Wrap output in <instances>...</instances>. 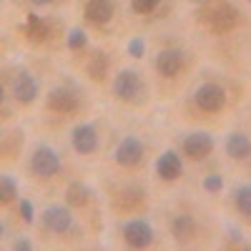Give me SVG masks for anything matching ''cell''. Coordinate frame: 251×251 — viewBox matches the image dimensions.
<instances>
[{"instance_id":"e0dca14e","label":"cell","mask_w":251,"mask_h":251,"mask_svg":"<svg viewBox=\"0 0 251 251\" xmlns=\"http://www.w3.org/2000/svg\"><path fill=\"white\" fill-rule=\"evenodd\" d=\"M23 33L33 40V43H43V40H48V35H50V28H48V23L40 15H28L25 18V23H23Z\"/></svg>"},{"instance_id":"4fadbf2b","label":"cell","mask_w":251,"mask_h":251,"mask_svg":"<svg viewBox=\"0 0 251 251\" xmlns=\"http://www.w3.org/2000/svg\"><path fill=\"white\" fill-rule=\"evenodd\" d=\"M83 13H86V18L93 25H106L116 15V5H113V0H88Z\"/></svg>"},{"instance_id":"8fae6325","label":"cell","mask_w":251,"mask_h":251,"mask_svg":"<svg viewBox=\"0 0 251 251\" xmlns=\"http://www.w3.org/2000/svg\"><path fill=\"white\" fill-rule=\"evenodd\" d=\"M43 224L53 234H66L68 228L73 226V216H71V211L66 206H50V208H46V214H43Z\"/></svg>"},{"instance_id":"7402d4cb","label":"cell","mask_w":251,"mask_h":251,"mask_svg":"<svg viewBox=\"0 0 251 251\" xmlns=\"http://www.w3.org/2000/svg\"><path fill=\"white\" fill-rule=\"evenodd\" d=\"M158 3L161 0H131V8L136 13H141V15H149V13H153L158 8Z\"/></svg>"},{"instance_id":"ac0fdd59","label":"cell","mask_w":251,"mask_h":251,"mask_svg":"<svg viewBox=\"0 0 251 251\" xmlns=\"http://www.w3.org/2000/svg\"><path fill=\"white\" fill-rule=\"evenodd\" d=\"M88 196H91L88 188L83 186L80 181H73V183L68 186V191H66V201H68L71 206H75V208H78V206H86V203H88Z\"/></svg>"},{"instance_id":"7a4b0ae2","label":"cell","mask_w":251,"mask_h":251,"mask_svg":"<svg viewBox=\"0 0 251 251\" xmlns=\"http://www.w3.org/2000/svg\"><path fill=\"white\" fill-rule=\"evenodd\" d=\"M194 100L196 106L206 113H216L226 106V91L219 86V83H203V86L196 88L194 93Z\"/></svg>"},{"instance_id":"6da1fadb","label":"cell","mask_w":251,"mask_h":251,"mask_svg":"<svg viewBox=\"0 0 251 251\" xmlns=\"http://www.w3.org/2000/svg\"><path fill=\"white\" fill-rule=\"evenodd\" d=\"M201 20L211 33L224 35V33H231L239 25V10L231 3H226V0H219V3H211L201 13Z\"/></svg>"},{"instance_id":"277c9868","label":"cell","mask_w":251,"mask_h":251,"mask_svg":"<svg viewBox=\"0 0 251 251\" xmlns=\"http://www.w3.org/2000/svg\"><path fill=\"white\" fill-rule=\"evenodd\" d=\"M143 153H146L143 143H141L136 136H126V138L116 146L113 158H116L118 166H123V169H133V166H138V163L143 161Z\"/></svg>"},{"instance_id":"7c38bea8","label":"cell","mask_w":251,"mask_h":251,"mask_svg":"<svg viewBox=\"0 0 251 251\" xmlns=\"http://www.w3.org/2000/svg\"><path fill=\"white\" fill-rule=\"evenodd\" d=\"M156 174L163 178V181H176L181 174H183V163H181V156L176 151H163L156 161Z\"/></svg>"},{"instance_id":"d6986e66","label":"cell","mask_w":251,"mask_h":251,"mask_svg":"<svg viewBox=\"0 0 251 251\" xmlns=\"http://www.w3.org/2000/svg\"><path fill=\"white\" fill-rule=\"evenodd\" d=\"M108 73V55L106 53H96L91 60H88V75L93 80H103Z\"/></svg>"},{"instance_id":"83f0119b","label":"cell","mask_w":251,"mask_h":251,"mask_svg":"<svg viewBox=\"0 0 251 251\" xmlns=\"http://www.w3.org/2000/svg\"><path fill=\"white\" fill-rule=\"evenodd\" d=\"M30 3H35V5H48V3H53V0H30Z\"/></svg>"},{"instance_id":"484cf974","label":"cell","mask_w":251,"mask_h":251,"mask_svg":"<svg viewBox=\"0 0 251 251\" xmlns=\"http://www.w3.org/2000/svg\"><path fill=\"white\" fill-rule=\"evenodd\" d=\"M143 50H146V46H143V40H141V38H133L131 43H128V55L141 58V55H143Z\"/></svg>"},{"instance_id":"ffe728a7","label":"cell","mask_w":251,"mask_h":251,"mask_svg":"<svg viewBox=\"0 0 251 251\" xmlns=\"http://www.w3.org/2000/svg\"><path fill=\"white\" fill-rule=\"evenodd\" d=\"M234 203H236V208H239V214H244V216H249V219H251V183H246V186H239V188H236V194H234Z\"/></svg>"},{"instance_id":"8992f818","label":"cell","mask_w":251,"mask_h":251,"mask_svg":"<svg viewBox=\"0 0 251 251\" xmlns=\"http://www.w3.org/2000/svg\"><path fill=\"white\" fill-rule=\"evenodd\" d=\"M183 156H188L191 161H201V158H206L208 153L214 151V138L208 136V133H203V131H196V133H188L186 138H183Z\"/></svg>"},{"instance_id":"ba28073f","label":"cell","mask_w":251,"mask_h":251,"mask_svg":"<svg viewBox=\"0 0 251 251\" xmlns=\"http://www.w3.org/2000/svg\"><path fill=\"white\" fill-rule=\"evenodd\" d=\"M48 108L58 116H73L78 111V96L68 88H53L48 96Z\"/></svg>"},{"instance_id":"2e32d148","label":"cell","mask_w":251,"mask_h":251,"mask_svg":"<svg viewBox=\"0 0 251 251\" xmlns=\"http://www.w3.org/2000/svg\"><path fill=\"white\" fill-rule=\"evenodd\" d=\"M171 236L178 241V244H186L196 236V221L188 216V214H178L171 219Z\"/></svg>"},{"instance_id":"9c48e42d","label":"cell","mask_w":251,"mask_h":251,"mask_svg":"<svg viewBox=\"0 0 251 251\" xmlns=\"http://www.w3.org/2000/svg\"><path fill=\"white\" fill-rule=\"evenodd\" d=\"M71 141H73V149H75L80 156H88V153H93V151L98 149V133H96L93 126H88V123L75 126Z\"/></svg>"},{"instance_id":"cb8c5ba5","label":"cell","mask_w":251,"mask_h":251,"mask_svg":"<svg viewBox=\"0 0 251 251\" xmlns=\"http://www.w3.org/2000/svg\"><path fill=\"white\" fill-rule=\"evenodd\" d=\"M68 48H71V50L86 48V33H83L80 28H73V30H71V35H68Z\"/></svg>"},{"instance_id":"d4e9b609","label":"cell","mask_w":251,"mask_h":251,"mask_svg":"<svg viewBox=\"0 0 251 251\" xmlns=\"http://www.w3.org/2000/svg\"><path fill=\"white\" fill-rule=\"evenodd\" d=\"M20 216H23V221H25V224H33V221H35L33 203H30L28 199H23V201H20Z\"/></svg>"},{"instance_id":"52a82bcc","label":"cell","mask_w":251,"mask_h":251,"mask_svg":"<svg viewBox=\"0 0 251 251\" xmlns=\"http://www.w3.org/2000/svg\"><path fill=\"white\" fill-rule=\"evenodd\" d=\"M123 241L133 246V249H146L151 241H153V228L149 226V221H128L123 226Z\"/></svg>"},{"instance_id":"3957f363","label":"cell","mask_w":251,"mask_h":251,"mask_svg":"<svg viewBox=\"0 0 251 251\" xmlns=\"http://www.w3.org/2000/svg\"><path fill=\"white\" fill-rule=\"evenodd\" d=\"M30 171L40 178H50L60 171V158L53 149H48V146H38L33 158H30Z\"/></svg>"},{"instance_id":"603a6c76","label":"cell","mask_w":251,"mask_h":251,"mask_svg":"<svg viewBox=\"0 0 251 251\" xmlns=\"http://www.w3.org/2000/svg\"><path fill=\"white\" fill-rule=\"evenodd\" d=\"M221 188H224V178H221L219 174H211V176L203 178V191H208V194H221Z\"/></svg>"},{"instance_id":"5b68a950","label":"cell","mask_w":251,"mask_h":251,"mask_svg":"<svg viewBox=\"0 0 251 251\" xmlns=\"http://www.w3.org/2000/svg\"><path fill=\"white\" fill-rule=\"evenodd\" d=\"M143 91V83L136 71H121L113 80V93L121 100H136Z\"/></svg>"},{"instance_id":"30bf717a","label":"cell","mask_w":251,"mask_h":251,"mask_svg":"<svg viewBox=\"0 0 251 251\" xmlns=\"http://www.w3.org/2000/svg\"><path fill=\"white\" fill-rule=\"evenodd\" d=\"M13 96L18 103H23V106H28V103L35 100L38 96V83L35 78L28 73V71H20L15 78H13Z\"/></svg>"},{"instance_id":"9a60e30c","label":"cell","mask_w":251,"mask_h":251,"mask_svg":"<svg viewBox=\"0 0 251 251\" xmlns=\"http://www.w3.org/2000/svg\"><path fill=\"white\" fill-rule=\"evenodd\" d=\"M226 156L228 158H234V161H244L251 156V138L241 131H234V133H228L226 138Z\"/></svg>"},{"instance_id":"44dd1931","label":"cell","mask_w":251,"mask_h":251,"mask_svg":"<svg viewBox=\"0 0 251 251\" xmlns=\"http://www.w3.org/2000/svg\"><path fill=\"white\" fill-rule=\"evenodd\" d=\"M15 196H18L15 181H13L10 176H3V178H0V201H3V203H10Z\"/></svg>"},{"instance_id":"4316f807","label":"cell","mask_w":251,"mask_h":251,"mask_svg":"<svg viewBox=\"0 0 251 251\" xmlns=\"http://www.w3.org/2000/svg\"><path fill=\"white\" fill-rule=\"evenodd\" d=\"M13 249H18V251H20V249H23V251H30V249H33V244H30V241H25V239H18V241H13Z\"/></svg>"},{"instance_id":"5bb4252c","label":"cell","mask_w":251,"mask_h":251,"mask_svg":"<svg viewBox=\"0 0 251 251\" xmlns=\"http://www.w3.org/2000/svg\"><path fill=\"white\" fill-rule=\"evenodd\" d=\"M183 66V53L176 50V48H166L156 55V71L163 75V78H174Z\"/></svg>"}]
</instances>
